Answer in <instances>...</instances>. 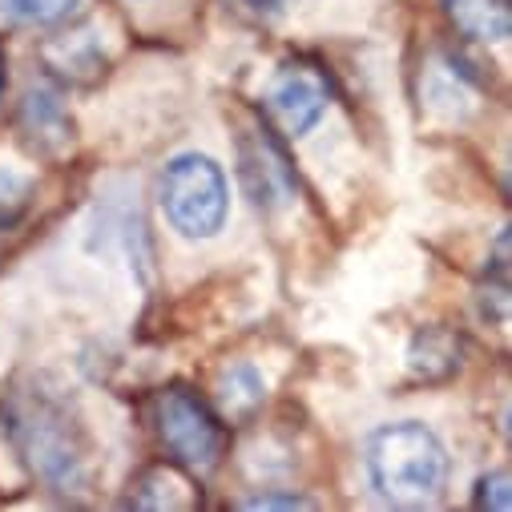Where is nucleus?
<instances>
[{"label":"nucleus","instance_id":"1","mask_svg":"<svg viewBox=\"0 0 512 512\" xmlns=\"http://www.w3.org/2000/svg\"><path fill=\"white\" fill-rule=\"evenodd\" d=\"M367 476L371 488L396 504V508H428L444 496L448 488V448L440 436L420 424V420H400V424H383L367 436Z\"/></svg>","mask_w":512,"mask_h":512},{"label":"nucleus","instance_id":"2","mask_svg":"<svg viewBox=\"0 0 512 512\" xmlns=\"http://www.w3.org/2000/svg\"><path fill=\"white\" fill-rule=\"evenodd\" d=\"M162 210L170 226L186 238H214L230 214V186L214 158L206 154H178L166 162L158 182Z\"/></svg>","mask_w":512,"mask_h":512},{"label":"nucleus","instance_id":"3","mask_svg":"<svg viewBox=\"0 0 512 512\" xmlns=\"http://www.w3.org/2000/svg\"><path fill=\"white\" fill-rule=\"evenodd\" d=\"M154 424H158V440L174 464H182L186 472H198V476L218 468V460L226 452V428L198 392L182 388V383L158 392Z\"/></svg>","mask_w":512,"mask_h":512},{"label":"nucleus","instance_id":"4","mask_svg":"<svg viewBox=\"0 0 512 512\" xmlns=\"http://www.w3.org/2000/svg\"><path fill=\"white\" fill-rule=\"evenodd\" d=\"M17 440L21 452L33 460V468L57 484V488H77L85 480V436L77 420H69L65 404L49 396H33L29 408L17 416Z\"/></svg>","mask_w":512,"mask_h":512},{"label":"nucleus","instance_id":"5","mask_svg":"<svg viewBox=\"0 0 512 512\" xmlns=\"http://www.w3.org/2000/svg\"><path fill=\"white\" fill-rule=\"evenodd\" d=\"M267 113L287 138L311 134L331 105L327 77L311 65H283L267 85Z\"/></svg>","mask_w":512,"mask_h":512},{"label":"nucleus","instance_id":"6","mask_svg":"<svg viewBox=\"0 0 512 512\" xmlns=\"http://www.w3.org/2000/svg\"><path fill=\"white\" fill-rule=\"evenodd\" d=\"M238 174L259 210H279L295 198V170L271 130H246L238 138Z\"/></svg>","mask_w":512,"mask_h":512},{"label":"nucleus","instance_id":"7","mask_svg":"<svg viewBox=\"0 0 512 512\" xmlns=\"http://www.w3.org/2000/svg\"><path fill=\"white\" fill-rule=\"evenodd\" d=\"M440 5L448 21L472 41L500 45L512 33V0H440Z\"/></svg>","mask_w":512,"mask_h":512},{"label":"nucleus","instance_id":"8","mask_svg":"<svg viewBox=\"0 0 512 512\" xmlns=\"http://www.w3.org/2000/svg\"><path fill=\"white\" fill-rule=\"evenodd\" d=\"M408 367L420 379H444V375H452L460 367V339L452 331H444V327H424L412 339Z\"/></svg>","mask_w":512,"mask_h":512},{"label":"nucleus","instance_id":"9","mask_svg":"<svg viewBox=\"0 0 512 512\" xmlns=\"http://www.w3.org/2000/svg\"><path fill=\"white\" fill-rule=\"evenodd\" d=\"M263 400H267V383H263V375L254 371L250 363H234V367L222 371V379H218V404H222V412L230 420L250 416L254 408H263Z\"/></svg>","mask_w":512,"mask_h":512},{"label":"nucleus","instance_id":"10","mask_svg":"<svg viewBox=\"0 0 512 512\" xmlns=\"http://www.w3.org/2000/svg\"><path fill=\"white\" fill-rule=\"evenodd\" d=\"M21 125H25V134H29L37 146H45V150H57V146L69 142V117L61 113V105H57L49 93H29V97H25V117H21Z\"/></svg>","mask_w":512,"mask_h":512},{"label":"nucleus","instance_id":"11","mask_svg":"<svg viewBox=\"0 0 512 512\" xmlns=\"http://www.w3.org/2000/svg\"><path fill=\"white\" fill-rule=\"evenodd\" d=\"M81 9V0H0V13L17 25H61Z\"/></svg>","mask_w":512,"mask_h":512},{"label":"nucleus","instance_id":"12","mask_svg":"<svg viewBox=\"0 0 512 512\" xmlns=\"http://www.w3.org/2000/svg\"><path fill=\"white\" fill-rule=\"evenodd\" d=\"M476 508H488V512H508L512 508V496H508V472H492L480 480L476 488Z\"/></svg>","mask_w":512,"mask_h":512},{"label":"nucleus","instance_id":"13","mask_svg":"<svg viewBox=\"0 0 512 512\" xmlns=\"http://www.w3.org/2000/svg\"><path fill=\"white\" fill-rule=\"evenodd\" d=\"M230 5L254 21H275L283 9H287V0H230Z\"/></svg>","mask_w":512,"mask_h":512},{"label":"nucleus","instance_id":"14","mask_svg":"<svg viewBox=\"0 0 512 512\" xmlns=\"http://www.w3.org/2000/svg\"><path fill=\"white\" fill-rule=\"evenodd\" d=\"M242 508H315V500L295 496V492H287V496L263 492V496H250V500H242Z\"/></svg>","mask_w":512,"mask_h":512},{"label":"nucleus","instance_id":"15","mask_svg":"<svg viewBox=\"0 0 512 512\" xmlns=\"http://www.w3.org/2000/svg\"><path fill=\"white\" fill-rule=\"evenodd\" d=\"M0 93H5V53H0Z\"/></svg>","mask_w":512,"mask_h":512}]
</instances>
